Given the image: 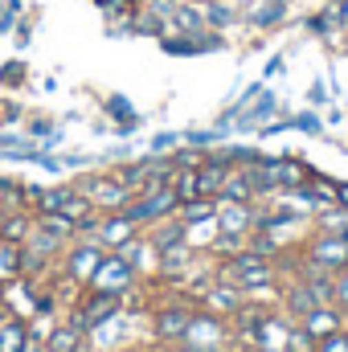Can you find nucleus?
<instances>
[{
  "label": "nucleus",
  "mask_w": 348,
  "mask_h": 352,
  "mask_svg": "<svg viewBox=\"0 0 348 352\" xmlns=\"http://www.w3.org/2000/svg\"><path fill=\"white\" fill-rule=\"evenodd\" d=\"M193 311H197V303H193L188 295H180V291L156 299V303L148 307V336H152V344L176 349L180 336H184V328H188V320H193Z\"/></svg>",
  "instance_id": "nucleus-1"
},
{
  "label": "nucleus",
  "mask_w": 348,
  "mask_h": 352,
  "mask_svg": "<svg viewBox=\"0 0 348 352\" xmlns=\"http://www.w3.org/2000/svg\"><path fill=\"white\" fill-rule=\"evenodd\" d=\"M176 352H234V328H230V320L197 307L193 320H188V328H184V336H180V344H176Z\"/></svg>",
  "instance_id": "nucleus-2"
},
{
  "label": "nucleus",
  "mask_w": 348,
  "mask_h": 352,
  "mask_svg": "<svg viewBox=\"0 0 348 352\" xmlns=\"http://www.w3.org/2000/svg\"><path fill=\"white\" fill-rule=\"evenodd\" d=\"M135 287H140L135 266L127 263L119 250H107V254H102V263H98V270L90 274V283L83 287V291H98V295H119V299H127Z\"/></svg>",
  "instance_id": "nucleus-3"
},
{
  "label": "nucleus",
  "mask_w": 348,
  "mask_h": 352,
  "mask_svg": "<svg viewBox=\"0 0 348 352\" xmlns=\"http://www.w3.org/2000/svg\"><path fill=\"white\" fill-rule=\"evenodd\" d=\"M176 205H180V197H176L173 184H156V188H144V192H135L127 205H123V213L140 226V230H148V226H156V221H164V217H173Z\"/></svg>",
  "instance_id": "nucleus-4"
},
{
  "label": "nucleus",
  "mask_w": 348,
  "mask_h": 352,
  "mask_svg": "<svg viewBox=\"0 0 348 352\" xmlns=\"http://www.w3.org/2000/svg\"><path fill=\"white\" fill-rule=\"evenodd\" d=\"M102 246H98V238H74L66 250H62V258H58V270L66 274V283H74V287H87L90 274L98 270L102 263Z\"/></svg>",
  "instance_id": "nucleus-5"
},
{
  "label": "nucleus",
  "mask_w": 348,
  "mask_h": 352,
  "mask_svg": "<svg viewBox=\"0 0 348 352\" xmlns=\"http://www.w3.org/2000/svg\"><path fill=\"white\" fill-rule=\"evenodd\" d=\"M299 254L312 266L332 270V274H336V270H348V234H324V230H316V234L303 238Z\"/></svg>",
  "instance_id": "nucleus-6"
},
{
  "label": "nucleus",
  "mask_w": 348,
  "mask_h": 352,
  "mask_svg": "<svg viewBox=\"0 0 348 352\" xmlns=\"http://www.w3.org/2000/svg\"><path fill=\"white\" fill-rule=\"evenodd\" d=\"M78 188L90 197V205L98 209V213H119L135 192H131V184L123 180L119 173L111 176H87V180H78Z\"/></svg>",
  "instance_id": "nucleus-7"
},
{
  "label": "nucleus",
  "mask_w": 348,
  "mask_h": 352,
  "mask_svg": "<svg viewBox=\"0 0 348 352\" xmlns=\"http://www.w3.org/2000/svg\"><path fill=\"white\" fill-rule=\"evenodd\" d=\"M123 307V299L119 295H98V291H83L74 303H70V324L74 328H83V332H94L98 324H107L115 311Z\"/></svg>",
  "instance_id": "nucleus-8"
},
{
  "label": "nucleus",
  "mask_w": 348,
  "mask_h": 352,
  "mask_svg": "<svg viewBox=\"0 0 348 352\" xmlns=\"http://www.w3.org/2000/svg\"><path fill=\"white\" fill-rule=\"evenodd\" d=\"M242 303H246V291L234 287V283H226V278H213V283L201 291V299H197L201 311H213V316H221V320H234V316L242 311Z\"/></svg>",
  "instance_id": "nucleus-9"
},
{
  "label": "nucleus",
  "mask_w": 348,
  "mask_h": 352,
  "mask_svg": "<svg viewBox=\"0 0 348 352\" xmlns=\"http://www.w3.org/2000/svg\"><path fill=\"white\" fill-rule=\"evenodd\" d=\"M140 234H144V230H140L123 209H119V213H102V217H98V230H94V238H98L102 250H123V246H127L131 238H140Z\"/></svg>",
  "instance_id": "nucleus-10"
},
{
  "label": "nucleus",
  "mask_w": 348,
  "mask_h": 352,
  "mask_svg": "<svg viewBox=\"0 0 348 352\" xmlns=\"http://www.w3.org/2000/svg\"><path fill=\"white\" fill-rule=\"evenodd\" d=\"M312 307H320V303H316V295H312L307 278H299V274H295V278H287V283L279 287V311H283V316H291L295 324H299Z\"/></svg>",
  "instance_id": "nucleus-11"
},
{
  "label": "nucleus",
  "mask_w": 348,
  "mask_h": 352,
  "mask_svg": "<svg viewBox=\"0 0 348 352\" xmlns=\"http://www.w3.org/2000/svg\"><path fill=\"white\" fill-rule=\"evenodd\" d=\"M131 336V311L127 307H119L107 324H98L94 332H90V349H98V352H115V349H123V340Z\"/></svg>",
  "instance_id": "nucleus-12"
},
{
  "label": "nucleus",
  "mask_w": 348,
  "mask_h": 352,
  "mask_svg": "<svg viewBox=\"0 0 348 352\" xmlns=\"http://www.w3.org/2000/svg\"><path fill=\"white\" fill-rule=\"evenodd\" d=\"M217 230L221 234H250L254 230V205H246V201H226V197H217Z\"/></svg>",
  "instance_id": "nucleus-13"
},
{
  "label": "nucleus",
  "mask_w": 348,
  "mask_h": 352,
  "mask_svg": "<svg viewBox=\"0 0 348 352\" xmlns=\"http://www.w3.org/2000/svg\"><path fill=\"white\" fill-rule=\"evenodd\" d=\"M291 332H295V320H291V316H283L279 307H270V311L262 316L259 349H266V352H287V340H291Z\"/></svg>",
  "instance_id": "nucleus-14"
},
{
  "label": "nucleus",
  "mask_w": 348,
  "mask_h": 352,
  "mask_svg": "<svg viewBox=\"0 0 348 352\" xmlns=\"http://www.w3.org/2000/svg\"><path fill=\"white\" fill-rule=\"evenodd\" d=\"M299 328H303L312 340H324V336H332V332L345 328V311H340L336 303H320V307H312V311L299 320Z\"/></svg>",
  "instance_id": "nucleus-15"
},
{
  "label": "nucleus",
  "mask_w": 348,
  "mask_h": 352,
  "mask_svg": "<svg viewBox=\"0 0 348 352\" xmlns=\"http://www.w3.org/2000/svg\"><path fill=\"white\" fill-rule=\"evenodd\" d=\"M45 352H90V336L66 320V324L50 328V336H45Z\"/></svg>",
  "instance_id": "nucleus-16"
},
{
  "label": "nucleus",
  "mask_w": 348,
  "mask_h": 352,
  "mask_svg": "<svg viewBox=\"0 0 348 352\" xmlns=\"http://www.w3.org/2000/svg\"><path fill=\"white\" fill-rule=\"evenodd\" d=\"M29 230H33V209H0V238L4 242L25 246Z\"/></svg>",
  "instance_id": "nucleus-17"
},
{
  "label": "nucleus",
  "mask_w": 348,
  "mask_h": 352,
  "mask_svg": "<svg viewBox=\"0 0 348 352\" xmlns=\"http://www.w3.org/2000/svg\"><path fill=\"white\" fill-rule=\"evenodd\" d=\"M29 340V320L12 316V311H0V352H21Z\"/></svg>",
  "instance_id": "nucleus-18"
},
{
  "label": "nucleus",
  "mask_w": 348,
  "mask_h": 352,
  "mask_svg": "<svg viewBox=\"0 0 348 352\" xmlns=\"http://www.w3.org/2000/svg\"><path fill=\"white\" fill-rule=\"evenodd\" d=\"M176 25V33H184V37H201L209 25H205V8L201 4H176L173 16H168Z\"/></svg>",
  "instance_id": "nucleus-19"
},
{
  "label": "nucleus",
  "mask_w": 348,
  "mask_h": 352,
  "mask_svg": "<svg viewBox=\"0 0 348 352\" xmlns=\"http://www.w3.org/2000/svg\"><path fill=\"white\" fill-rule=\"evenodd\" d=\"M217 217H209V221H193V226H184V246L188 250H197V254H209V246L217 242Z\"/></svg>",
  "instance_id": "nucleus-20"
},
{
  "label": "nucleus",
  "mask_w": 348,
  "mask_h": 352,
  "mask_svg": "<svg viewBox=\"0 0 348 352\" xmlns=\"http://www.w3.org/2000/svg\"><path fill=\"white\" fill-rule=\"evenodd\" d=\"M25 274V246L0 238V283H12Z\"/></svg>",
  "instance_id": "nucleus-21"
},
{
  "label": "nucleus",
  "mask_w": 348,
  "mask_h": 352,
  "mask_svg": "<svg viewBox=\"0 0 348 352\" xmlns=\"http://www.w3.org/2000/svg\"><path fill=\"white\" fill-rule=\"evenodd\" d=\"M213 213H217V201H213V197H197V201H180V205H176V221H180V226L209 221Z\"/></svg>",
  "instance_id": "nucleus-22"
},
{
  "label": "nucleus",
  "mask_w": 348,
  "mask_h": 352,
  "mask_svg": "<svg viewBox=\"0 0 348 352\" xmlns=\"http://www.w3.org/2000/svg\"><path fill=\"white\" fill-rule=\"evenodd\" d=\"M221 197H226V201H246V205H254V201H259L254 184L246 180V173H242V168H230L226 184H221Z\"/></svg>",
  "instance_id": "nucleus-23"
},
{
  "label": "nucleus",
  "mask_w": 348,
  "mask_h": 352,
  "mask_svg": "<svg viewBox=\"0 0 348 352\" xmlns=\"http://www.w3.org/2000/svg\"><path fill=\"white\" fill-rule=\"evenodd\" d=\"M205 8V25L209 29H230L234 21H238V8L230 4V0H209V4H201Z\"/></svg>",
  "instance_id": "nucleus-24"
},
{
  "label": "nucleus",
  "mask_w": 348,
  "mask_h": 352,
  "mask_svg": "<svg viewBox=\"0 0 348 352\" xmlns=\"http://www.w3.org/2000/svg\"><path fill=\"white\" fill-rule=\"evenodd\" d=\"M283 12H287V4H279V0H262V4H254V8L246 12V25H254V29H270V25H279Z\"/></svg>",
  "instance_id": "nucleus-25"
},
{
  "label": "nucleus",
  "mask_w": 348,
  "mask_h": 352,
  "mask_svg": "<svg viewBox=\"0 0 348 352\" xmlns=\"http://www.w3.org/2000/svg\"><path fill=\"white\" fill-rule=\"evenodd\" d=\"M160 50L173 54V58H193V54H201V50H197V37H184V33H164V37H160Z\"/></svg>",
  "instance_id": "nucleus-26"
},
{
  "label": "nucleus",
  "mask_w": 348,
  "mask_h": 352,
  "mask_svg": "<svg viewBox=\"0 0 348 352\" xmlns=\"http://www.w3.org/2000/svg\"><path fill=\"white\" fill-rule=\"evenodd\" d=\"M307 192L320 201V209H324V205H336V180H328V176L312 173V176H307Z\"/></svg>",
  "instance_id": "nucleus-27"
},
{
  "label": "nucleus",
  "mask_w": 348,
  "mask_h": 352,
  "mask_svg": "<svg viewBox=\"0 0 348 352\" xmlns=\"http://www.w3.org/2000/svg\"><path fill=\"white\" fill-rule=\"evenodd\" d=\"M164 25H168V16H160V12H140L135 16V25H131V33H152V37H164Z\"/></svg>",
  "instance_id": "nucleus-28"
},
{
  "label": "nucleus",
  "mask_w": 348,
  "mask_h": 352,
  "mask_svg": "<svg viewBox=\"0 0 348 352\" xmlns=\"http://www.w3.org/2000/svg\"><path fill=\"white\" fill-rule=\"evenodd\" d=\"M270 111H274V94H270V90H262V102H254V107H250V115L242 119V127H259Z\"/></svg>",
  "instance_id": "nucleus-29"
},
{
  "label": "nucleus",
  "mask_w": 348,
  "mask_h": 352,
  "mask_svg": "<svg viewBox=\"0 0 348 352\" xmlns=\"http://www.w3.org/2000/svg\"><path fill=\"white\" fill-rule=\"evenodd\" d=\"M316 352H348V328L324 336V340H316Z\"/></svg>",
  "instance_id": "nucleus-30"
},
{
  "label": "nucleus",
  "mask_w": 348,
  "mask_h": 352,
  "mask_svg": "<svg viewBox=\"0 0 348 352\" xmlns=\"http://www.w3.org/2000/svg\"><path fill=\"white\" fill-rule=\"evenodd\" d=\"M287 352H316V340L295 324V332H291V340H287Z\"/></svg>",
  "instance_id": "nucleus-31"
},
{
  "label": "nucleus",
  "mask_w": 348,
  "mask_h": 352,
  "mask_svg": "<svg viewBox=\"0 0 348 352\" xmlns=\"http://www.w3.org/2000/svg\"><path fill=\"white\" fill-rule=\"evenodd\" d=\"M332 303L348 316V270H336V299H332Z\"/></svg>",
  "instance_id": "nucleus-32"
},
{
  "label": "nucleus",
  "mask_w": 348,
  "mask_h": 352,
  "mask_svg": "<svg viewBox=\"0 0 348 352\" xmlns=\"http://www.w3.org/2000/svg\"><path fill=\"white\" fill-rule=\"evenodd\" d=\"M295 127H303V131H320V119H316L312 111H303V115H295Z\"/></svg>",
  "instance_id": "nucleus-33"
},
{
  "label": "nucleus",
  "mask_w": 348,
  "mask_h": 352,
  "mask_svg": "<svg viewBox=\"0 0 348 352\" xmlns=\"http://www.w3.org/2000/svg\"><path fill=\"white\" fill-rule=\"evenodd\" d=\"M21 74H25V66H21V62L4 66V82H21Z\"/></svg>",
  "instance_id": "nucleus-34"
},
{
  "label": "nucleus",
  "mask_w": 348,
  "mask_h": 352,
  "mask_svg": "<svg viewBox=\"0 0 348 352\" xmlns=\"http://www.w3.org/2000/svg\"><path fill=\"white\" fill-rule=\"evenodd\" d=\"M176 144H180L176 135H156V140H152V148H156V152H164V148H176Z\"/></svg>",
  "instance_id": "nucleus-35"
},
{
  "label": "nucleus",
  "mask_w": 348,
  "mask_h": 352,
  "mask_svg": "<svg viewBox=\"0 0 348 352\" xmlns=\"http://www.w3.org/2000/svg\"><path fill=\"white\" fill-rule=\"evenodd\" d=\"M336 205L348 209V180H336Z\"/></svg>",
  "instance_id": "nucleus-36"
},
{
  "label": "nucleus",
  "mask_w": 348,
  "mask_h": 352,
  "mask_svg": "<svg viewBox=\"0 0 348 352\" xmlns=\"http://www.w3.org/2000/svg\"><path fill=\"white\" fill-rule=\"evenodd\" d=\"M336 12H340V29H348V0H336Z\"/></svg>",
  "instance_id": "nucleus-37"
},
{
  "label": "nucleus",
  "mask_w": 348,
  "mask_h": 352,
  "mask_svg": "<svg viewBox=\"0 0 348 352\" xmlns=\"http://www.w3.org/2000/svg\"><path fill=\"white\" fill-rule=\"evenodd\" d=\"M234 352H266V349H259V344H250V349H234Z\"/></svg>",
  "instance_id": "nucleus-38"
},
{
  "label": "nucleus",
  "mask_w": 348,
  "mask_h": 352,
  "mask_svg": "<svg viewBox=\"0 0 348 352\" xmlns=\"http://www.w3.org/2000/svg\"><path fill=\"white\" fill-rule=\"evenodd\" d=\"M148 352H176V349H164V344H156V349H148Z\"/></svg>",
  "instance_id": "nucleus-39"
},
{
  "label": "nucleus",
  "mask_w": 348,
  "mask_h": 352,
  "mask_svg": "<svg viewBox=\"0 0 348 352\" xmlns=\"http://www.w3.org/2000/svg\"><path fill=\"white\" fill-rule=\"evenodd\" d=\"M0 307H4V283H0Z\"/></svg>",
  "instance_id": "nucleus-40"
},
{
  "label": "nucleus",
  "mask_w": 348,
  "mask_h": 352,
  "mask_svg": "<svg viewBox=\"0 0 348 352\" xmlns=\"http://www.w3.org/2000/svg\"><path fill=\"white\" fill-rule=\"evenodd\" d=\"M345 54H348V29H345Z\"/></svg>",
  "instance_id": "nucleus-41"
},
{
  "label": "nucleus",
  "mask_w": 348,
  "mask_h": 352,
  "mask_svg": "<svg viewBox=\"0 0 348 352\" xmlns=\"http://www.w3.org/2000/svg\"><path fill=\"white\" fill-rule=\"evenodd\" d=\"M345 328H348V316H345Z\"/></svg>",
  "instance_id": "nucleus-42"
}]
</instances>
